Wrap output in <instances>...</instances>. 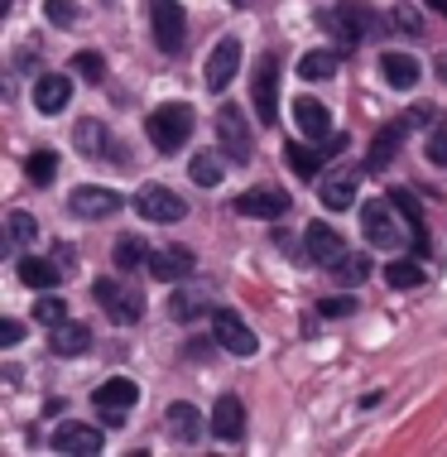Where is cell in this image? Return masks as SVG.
Returning a JSON list of instances; mask_svg holds the SVG:
<instances>
[{
	"label": "cell",
	"mask_w": 447,
	"mask_h": 457,
	"mask_svg": "<svg viewBox=\"0 0 447 457\" xmlns=\"http://www.w3.org/2000/svg\"><path fill=\"white\" fill-rule=\"evenodd\" d=\"M284 159H289V169H294L303 183L322 179V154L313 150V140H308V145H289V150H284Z\"/></svg>",
	"instance_id": "cell-31"
},
{
	"label": "cell",
	"mask_w": 447,
	"mask_h": 457,
	"mask_svg": "<svg viewBox=\"0 0 447 457\" xmlns=\"http://www.w3.org/2000/svg\"><path fill=\"white\" fill-rule=\"evenodd\" d=\"M303 251H308V261L332 265V261H337V255L346 251V241L327 227V221H308V231H303Z\"/></svg>",
	"instance_id": "cell-22"
},
{
	"label": "cell",
	"mask_w": 447,
	"mask_h": 457,
	"mask_svg": "<svg viewBox=\"0 0 447 457\" xmlns=\"http://www.w3.org/2000/svg\"><path fill=\"white\" fill-rule=\"evenodd\" d=\"M24 174H29V183H54V174H58V154L54 150H34L29 154V164H24Z\"/></svg>",
	"instance_id": "cell-34"
},
{
	"label": "cell",
	"mask_w": 447,
	"mask_h": 457,
	"mask_svg": "<svg viewBox=\"0 0 447 457\" xmlns=\"http://www.w3.org/2000/svg\"><path fill=\"white\" fill-rule=\"evenodd\" d=\"M5 227H10V245H29V241H39V221H34L29 212H10V217H5Z\"/></svg>",
	"instance_id": "cell-35"
},
{
	"label": "cell",
	"mask_w": 447,
	"mask_h": 457,
	"mask_svg": "<svg viewBox=\"0 0 447 457\" xmlns=\"http://www.w3.org/2000/svg\"><path fill=\"white\" fill-rule=\"evenodd\" d=\"M380 72H385V82H390V87H400V92L418 87V63L409 54H385L380 58Z\"/></svg>",
	"instance_id": "cell-29"
},
{
	"label": "cell",
	"mask_w": 447,
	"mask_h": 457,
	"mask_svg": "<svg viewBox=\"0 0 447 457\" xmlns=\"http://www.w3.org/2000/svg\"><path fill=\"white\" fill-rule=\"evenodd\" d=\"M68 96H72V82L58 78V72H44V78L34 82V106H39L44 116H58V111L68 106Z\"/></svg>",
	"instance_id": "cell-24"
},
{
	"label": "cell",
	"mask_w": 447,
	"mask_h": 457,
	"mask_svg": "<svg viewBox=\"0 0 447 457\" xmlns=\"http://www.w3.org/2000/svg\"><path fill=\"white\" fill-rule=\"evenodd\" d=\"M251 92H255V111L265 126H275V111H279V58L265 54L255 63V78H251Z\"/></svg>",
	"instance_id": "cell-10"
},
{
	"label": "cell",
	"mask_w": 447,
	"mask_h": 457,
	"mask_svg": "<svg viewBox=\"0 0 447 457\" xmlns=\"http://www.w3.org/2000/svg\"><path fill=\"white\" fill-rule=\"evenodd\" d=\"M385 279H390L394 289H418V284H424V265L418 261H390L385 265Z\"/></svg>",
	"instance_id": "cell-32"
},
{
	"label": "cell",
	"mask_w": 447,
	"mask_h": 457,
	"mask_svg": "<svg viewBox=\"0 0 447 457\" xmlns=\"http://www.w3.org/2000/svg\"><path fill=\"white\" fill-rule=\"evenodd\" d=\"M72 145H78L82 154H92V159H102V154H116V145L106 140V126L102 120H78V126H72Z\"/></svg>",
	"instance_id": "cell-26"
},
{
	"label": "cell",
	"mask_w": 447,
	"mask_h": 457,
	"mask_svg": "<svg viewBox=\"0 0 447 457\" xmlns=\"http://www.w3.org/2000/svg\"><path fill=\"white\" fill-rule=\"evenodd\" d=\"M145 130H149V140H154L159 154H178L183 145L193 140V106H183V102L154 106L145 120Z\"/></svg>",
	"instance_id": "cell-1"
},
{
	"label": "cell",
	"mask_w": 447,
	"mask_h": 457,
	"mask_svg": "<svg viewBox=\"0 0 447 457\" xmlns=\"http://www.w3.org/2000/svg\"><path fill=\"white\" fill-rule=\"evenodd\" d=\"M164 424H169V438L178 443V448H193V443L203 438V414H197V404H188V400L169 404Z\"/></svg>",
	"instance_id": "cell-21"
},
{
	"label": "cell",
	"mask_w": 447,
	"mask_h": 457,
	"mask_svg": "<svg viewBox=\"0 0 447 457\" xmlns=\"http://www.w3.org/2000/svg\"><path fill=\"white\" fill-rule=\"evenodd\" d=\"M236 212H241V217H260V221H275V217L289 212V193L260 183V188H245L241 197H236Z\"/></svg>",
	"instance_id": "cell-12"
},
{
	"label": "cell",
	"mask_w": 447,
	"mask_h": 457,
	"mask_svg": "<svg viewBox=\"0 0 447 457\" xmlns=\"http://www.w3.org/2000/svg\"><path fill=\"white\" fill-rule=\"evenodd\" d=\"M318 313H322V318H352V313H356V294H352V289H346V294H332V299L318 303Z\"/></svg>",
	"instance_id": "cell-39"
},
{
	"label": "cell",
	"mask_w": 447,
	"mask_h": 457,
	"mask_svg": "<svg viewBox=\"0 0 447 457\" xmlns=\"http://www.w3.org/2000/svg\"><path fill=\"white\" fill-rule=\"evenodd\" d=\"M20 270V284H29V289H39V294H48V289H58V265L54 261H39V255H24V261L15 265Z\"/></svg>",
	"instance_id": "cell-27"
},
{
	"label": "cell",
	"mask_w": 447,
	"mask_h": 457,
	"mask_svg": "<svg viewBox=\"0 0 447 457\" xmlns=\"http://www.w3.org/2000/svg\"><path fill=\"white\" fill-rule=\"evenodd\" d=\"M106 448V434L96 424H63L54 428V453H78V457H96Z\"/></svg>",
	"instance_id": "cell-15"
},
{
	"label": "cell",
	"mask_w": 447,
	"mask_h": 457,
	"mask_svg": "<svg viewBox=\"0 0 447 457\" xmlns=\"http://www.w3.org/2000/svg\"><path fill=\"white\" fill-rule=\"evenodd\" d=\"M400 207H394V197H370L361 207V231L366 241L376 245V251H400L404 245V227H400Z\"/></svg>",
	"instance_id": "cell-2"
},
{
	"label": "cell",
	"mask_w": 447,
	"mask_h": 457,
	"mask_svg": "<svg viewBox=\"0 0 447 457\" xmlns=\"http://www.w3.org/2000/svg\"><path fill=\"white\" fill-rule=\"evenodd\" d=\"M404 135H409V120H390V126H385L376 140H370V154H366V169H370V174H385V164H394Z\"/></svg>",
	"instance_id": "cell-20"
},
{
	"label": "cell",
	"mask_w": 447,
	"mask_h": 457,
	"mask_svg": "<svg viewBox=\"0 0 447 457\" xmlns=\"http://www.w3.org/2000/svg\"><path fill=\"white\" fill-rule=\"evenodd\" d=\"M54 255H58V265H72V261H78V251H72V245H58Z\"/></svg>",
	"instance_id": "cell-46"
},
{
	"label": "cell",
	"mask_w": 447,
	"mask_h": 457,
	"mask_svg": "<svg viewBox=\"0 0 447 457\" xmlns=\"http://www.w3.org/2000/svg\"><path fill=\"white\" fill-rule=\"evenodd\" d=\"M72 68H78V78L92 82V87H96V82H106V58L102 54H78V63H72Z\"/></svg>",
	"instance_id": "cell-38"
},
{
	"label": "cell",
	"mask_w": 447,
	"mask_h": 457,
	"mask_svg": "<svg viewBox=\"0 0 447 457\" xmlns=\"http://www.w3.org/2000/svg\"><path fill=\"white\" fill-rule=\"evenodd\" d=\"M294 126L303 130L313 145H322L332 135V111L322 106L318 96H298V102H294Z\"/></svg>",
	"instance_id": "cell-18"
},
{
	"label": "cell",
	"mask_w": 447,
	"mask_h": 457,
	"mask_svg": "<svg viewBox=\"0 0 447 457\" xmlns=\"http://www.w3.org/2000/svg\"><path fill=\"white\" fill-rule=\"evenodd\" d=\"M428 5H433V10H443V15H447V0H428Z\"/></svg>",
	"instance_id": "cell-48"
},
{
	"label": "cell",
	"mask_w": 447,
	"mask_h": 457,
	"mask_svg": "<svg viewBox=\"0 0 447 457\" xmlns=\"http://www.w3.org/2000/svg\"><path fill=\"white\" fill-rule=\"evenodd\" d=\"M111 261H116V270H135V265H145V261H149V251H145V241H140V237H120V241H116V251H111Z\"/></svg>",
	"instance_id": "cell-33"
},
{
	"label": "cell",
	"mask_w": 447,
	"mask_h": 457,
	"mask_svg": "<svg viewBox=\"0 0 447 457\" xmlns=\"http://www.w3.org/2000/svg\"><path fill=\"white\" fill-rule=\"evenodd\" d=\"M207 308H212V284H183V289H173L169 299V318L173 323H193V318H203Z\"/></svg>",
	"instance_id": "cell-16"
},
{
	"label": "cell",
	"mask_w": 447,
	"mask_h": 457,
	"mask_svg": "<svg viewBox=\"0 0 447 457\" xmlns=\"http://www.w3.org/2000/svg\"><path fill=\"white\" fill-rule=\"evenodd\" d=\"M332 279L342 284V289H356V284L370 279V255L361 251H342L337 261H332Z\"/></svg>",
	"instance_id": "cell-28"
},
{
	"label": "cell",
	"mask_w": 447,
	"mask_h": 457,
	"mask_svg": "<svg viewBox=\"0 0 447 457\" xmlns=\"http://www.w3.org/2000/svg\"><path fill=\"white\" fill-rule=\"evenodd\" d=\"M0 342H5V347H15V342H20V323H5V328H0Z\"/></svg>",
	"instance_id": "cell-44"
},
{
	"label": "cell",
	"mask_w": 447,
	"mask_h": 457,
	"mask_svg": "<svg viewBox=\"0 0 447 457\" xmlns=\"http://www.w3.org/2000/svg\"><path fill=\"white\" fill-rule=\"evenodd\" d=\"M212 342L221 352H231V356H255V332L245 328V318H236L231 308H217L212 313Z\"/></svg>",
	"instance_id": "cell-9"
},
{
	"label": "cell",
	"mask_w": 447,
	"mask_h": 457,
	"mask_svg": "<svg viewBox=\"0 0 447 457\" xmlns=\"http://www.w3.org/2000/svg\"><path fill=\"white\" fill-rule=\"evenodd\" d=\"M322 24L342 39V48H356V44H366L370 34H380V15L370 5H337V10L322 15Z\"/></svg>",
	"instance_id": "cell-5"
},
{
	"label": "cell",
	"mask_w": 447,
	"mask_h": 457,
	"mask_svg": "<svg viewBox=\"0 0 447 457\" xmlns=\"http://www.w3.org/2000/svg\"><path fill=\"white\" fill-rule=\"evenodd\" d=\"M241 72V39H217V48H212V58H207V92H227L231 87V78Z\"/></svg>",
	"instance_id": "cell-13"
},
{
	"label": "cell",
	"mask_w": 447,
	"mask_h": 457,
	"mask_svg": "<svg viewBox=\"0 0 447 457\" xmlns=\"http://www.w3.org/2000/svg\"><path fill=\"white\" fill-rule=\"evenodd\" d=\"M92 404H96V414H102L106 424H120V419H126L135 404H140V386H135L130 376H111V380H102V386H96Z\"/></svg>",
	"instance_id": "cell-6"
},
{
	"label": "cell",
	"mask_w": 447,
	"mask_h": 457,
	"mask_svg": "<svg viewBox=\"0 0 447 457\" xmlns=\"http://www.w3.org/2000/svg\"><path fill=\"white\" fill-rule=\"evenodd\" d=\"M135 212H140L145 221H164V227H173V221L188 217V203H183L173 188H164V183H145V188L135 193Z\"/></svg>",
	"instance_id": "cell-7"
},
{
	"label": "cell",
	"mask_w": 447,
	"mask_h": 457,
	"mask_svg": "<svg viewBox=\"0 0 447 457\" xmlns=\"http://www.w3.org/2000/svg\"><path fill=\"white\" fill-rule=\"evenodd\" d=\"M409 126H424V120H438V106H433V102H424V106H409Z\"/></svg>",
	"instance_id": "cell-43"
},
{
	"label": "cell",
	"mask_w": 447,
	"mask_h": 457,
	"mask_svg": "<svg viewBox=\"0 0 447 457\" xmlns=\"http://www.w3.org/2000/svg\"><path fill=\"white\" fill-rule=\"evenodd\" d=\"M428 159L447 169V126H433L428 130Z\"/></svg>",
	"instance_id": "cell-42"
},
{
	"label": "cell",
	"mask_w": 447,
	"mask_h": 457,
	"mask_svg": "<svg viewBox=\"0 0 447 457\" xmlns=\"http://www.w3.org/2000/svg\"><path fill=\"white\" fill-rule=\"evenodd\" d=\"M120 203H126V197H120L116 188H96V183H78V188L68 193V212L82 217V221H106V217H116Z\"/></svg>",
	"instance_id": "cell-8"
},
{
	"label": "cell",
	"mask_w": 447,
	"mask_h": 457,
	"mask_svg": "<svg viewBox=\"0 0 447 457\" xmlns=\"http://www.w3.org/2000/svg\"><path fill=\"white\" fill-rule=\"evenodd\" d=\"M394 24H400L404 34H424V15H418L414 5H394Z\"/></svg>",
	"instance_id": "cell-41"
},
{
	"label": "cell",
	"mask_w": 447,
	"mask_h": 457,
	"mask_svg": "<svg viewBox=\"0 0 447 457\" xmlns=\"http://www.w3.org/2000/svg\"><path fill=\"white\" fill-rule=\"evenodd\" d=\"M212 438L221 443H241L245 438V404L236 395H221L212 404Z\"/></svg>",
	"instance_id": "cell-17"
},
{
	"label": "cell",
	"mask_w": 447,
	"mask_h": 457,
	"mask_svg": "<svg viewBox=\"0 0 447 457\" xmlns=\"http://www.w3.org/2000/svg\"><path fill=\"white\" fill-rule=\"evenodd\" d=\"M34 318H39V323H44V328H58V323H63V318H68V303H63V299H58V294H54V289H48V294H44V299H39V303H34Z\"/></svg>",
	"instance_id": "cell-36"
},
{
	"label": "cell",
	"mask_w": 447,
	"mask_h": 457,
	"mask_svg": "<svg viewBox=\"0 0 447 457\" xmlns=\"http://www.w3.org/2000/svg\"><path fill=\"white\" fill-rule=\"evenodd\" d=\"M92 299L102 303L120 328H130V323H140V318H145V294H140V284H130V279H96L92 284Z\"/></svg>",
	"instance_id": "cell-3"
},
{
	"label": "cell",
	"mask_w": 447,
	"mask_h": 457,
	"mask_svg": "<svg viewBox=\"0 0 447 457\" xmlns=\"http://www.w3.org/2000/svg\"><path fill=\"white\" fill-rule=\"evenodd\" d=\"M149 29H154V48L159 54H183L188 39V15H183L178 0H149Z\"/></svg>",
	"instance_id": "cell-4"
},
{
	"label": "cell",
	"mask_w": 447,
	"mask_h": 457,
	"mask_svg": "<svg viewBox=\"0 0 447 457\" xmlns=\"http://www.w3.org/2000/svg\"><path fill=\"white\" fill-rule=\"evenodd\" d=\"M390 197H394V207H400V212H404V221H409V227H414V237H424V212H418V197L409 193V188H394Z\"/></svg>",
	"instance_id": "cell-37"
},
{
	"label": "cell",
	"mask_w": 447,
	"mask_h": 457,
	"mask_svg": "<svg viewBox=\"0 0 447 457\" xmlns=\"http://www.w3.org/2000/svg\"><path fill=\"white\" fill-rule=\"evenodd\" d=\"M217 140H221V150H227L236 164H245L255 150V140H251V126H245V116L236 106H221L217 111Z\"/></svg>",
	"instance_id": "cell-11"
},
{
	"label": "cell",
	"mask_w": 447,
	"mask_h": 457,
	"mask_svg": "<svg viewBox=\"0 0 447 457\" xmlns=\"http://www.w3.org/2000/svg\"><path fill=\"white\" fill-rule=\"evenodd\" d=\"M54 337H48V347H54V356H82L87 347H92V328L87 323H72V318H63L58 328H48Z\"/></svg>",
	"instance_id": "cell-23"
},
{
	"label": "cell",
	"mask_w": 447,
	"mask_h": 457,
	"mask_svg": "<svg viewBox=\"0 0 447 457\" xmlns=\"http://www.w3.org/2000/svg\"><path fill=\"white\" fill-rule=\"evenodd\" d=\"M193 251L188 245H159V251H149V279H193Z\"/></svg>",
	"instance_id": "cell-14"
},
{
	"label": "cell",
	"mask_w": 447,
	"mask_h": 457,
	"mask_svg": "<svg viewBox=\"0 0 447 457\" xmlns=\"http://www.w3.org/2000/svg\"><path fill=\"white\" fill-rule=\"evenodd\" d=\"M342 68V48H313V54L298 58V78L303 82H327Z\"/></svg>",
	"instance_id": "cell-25"
},
{
	"label": "cell",
	"mask_w": 447,
	"mask_h": 457,
	"mask_svg": "<svg viewBox=\"0 0 447 457\" xmlns=\"http://www.w3.org/2000/svg\"><path fill=\"white\" fill-rule=\"evenodd\" d=\"M356 183H361V174L356 169H337V174H327L318 183V197L327 212H346V207L356 203Z\"/></svg>",
	"instance_id": "cell-19"
},
{
	"label": "cell",
	"mask_w": 447,
	"mask_h": 457,
	"mask_svg": "<svg viewBox=\"0 0 447 457\" xmlns=\"http://www.w3.org/2000/svg\"><path fill=\"white\" fill-rule=\"evenodd\" d=\"M44 15H48V24L68 29V24L78 20V5H72V0H44Z\"/></svg>",
	"instance_id": "cell-40"
},
{
	"label": "cell",
	"mask_w": 447,
	"mask_h": 457,
	"mask_svg": "<svg viewBox=\"0 0 447 457\" xmlns=\"http://www.w3.org/2000/svg\"><path fill=\"white\" fill-rule=\"evenodd\" d=\"M183 356H193V361H207V342H188V347H183Z\"/></svg>",
	"instance_id": "cell-45"
},
{
	"label": "cell",
	"mask_w": 447,
	"mask_h": 457,
	"mask_svg": "<svg viewBox=\"0 0 447 457\" xmlns=\"http://www.w3.org/2000/svg\"><path fill=\"white\" fill-rule=\"evenodd\" d=\"M188 174L197 188H217L221 179H227V164H221V154L217 150H197L193 154V164H188Z\"/></svg>",
	"instance_id": "cell-30"
},
{
	"label": "cell",
	"mask_w": 447,
	"mask_h": 457,
	"mask_svg": "<svg viewBox=\"0 0 447 457\" xmlns=\"http://www.w3.org/2000/svg\"><path fill=\"white\" fill-rule=\"evenodd\" d=\"M438 78H443V82H447V54H443V58H438Z\"/></svg>",
	"instance_id": "cell-47"
}]
</instances>
